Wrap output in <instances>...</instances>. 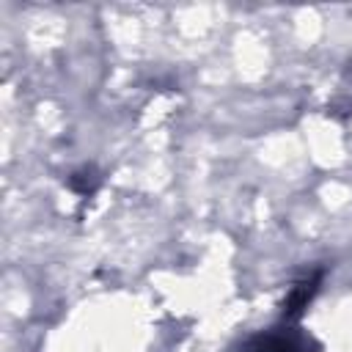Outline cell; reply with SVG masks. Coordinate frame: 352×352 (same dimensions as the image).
Wrapping results in <instances>:
<instances>
[{
  "mask_svg": "<svg viewBox=\"0 0 352 352\" xmlns=\"http://www.w3.org/2000/svg\"><path fill=\"white\" fill-rule=\"evenodd\" d=\"M316 280H319V275H314L311 280H305V283H300V286L294 289V294H292L289 302H286V314H300V311L308 305L311 294L316 292Z\"/></svg>",
  "mask_w": 352,
  "mask_h": 352,
  "instance_id": "obj_1",
  "label": "cell"
}]
</instances>
